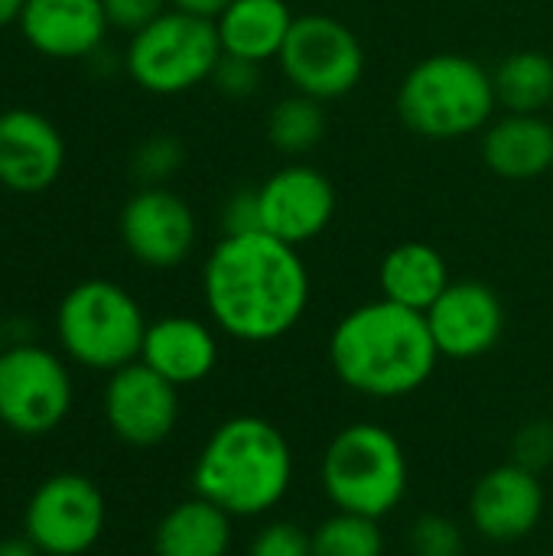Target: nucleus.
<instances>
[{
	"label": "nucleus",
	"instance_id": "dca6fc26",
	"mask_svg": "<svg viewBox=\"0 0 553 556\" xmlns=\"http://www.w3.org/2000/svg\"><path fill=\"white\" fill-rule=\"evenodd\" d=\"M65 166V140L59 127L29 108L0 114V186L20 195L49 189Z\"/></svg>",
	"mask_w": 553,
	"mask_h": 556
},
{
	"label": "nucleus",
	"instance_id": "c756f323",
	"mask_svg": "<svg viewBox=\"0 0 553 556\" xmlns=\"http://www.w3.org/2000/svg\"><path fill=\"white\" fill-rule=\"evenodd\" d=\"M212 85H215L225 98L244 101V98H251V94L261 88V65L222 52V59H218V65H215V72H212Z\"/></svg>",
	"mask_w": 553,
	"mask_h": 556
},
{
	"label": "nucleus",
	"instance_id": "0eeeda50",
	"mask_svg": "<svg viewBox=\"0 0 553 556\" xmlns=\"http://www.w3.org/2000/svg\"><path fill=\"white\" fill-rule=\"evenodd\" d=\"M222 59L215 20L166 10L137 29L124 52V68L150 94H183L212 81Z\"/></svg>",
	"mask_w": 553,
	"mask_h": 556
},
{
	"label": "nucleus",
	"instance_id": "c9c22d12",
	"mask_svg": "<svg viewBox=\"0 0 553 556\" xmlns=\"http://www.w3.org/2000/svg\"><path fill=\"white\" fill-rule=\"evenodd\" d=\"M7 349V323H3V316H0V352Z\"/></svg>",
	"mask_w": 553,
	"mask_h": 556
},
{
	"label": "nucleus",
	"instance_id": "412c9836",
	"mask_svg": "<svg viewBox=\"0 0 553 556\" xmlns=\"http://www.w3.org/2000/svg\"><path fill=\"white\" fill-rule=\"evenodd\" d=\"M450 283L453 277L447 257L424 241H404L391 248L378 267L381 296L414 313H427Z\"/></svg>",
	"mask_w": 553,
	"mask_h": 556
},
{
	"label": "nucleus",
	"instance_id": "7c9ffc66",
	"mask_svg": "<svg viewBox=\"0 0 553 556\" xmlns=\"http://www.w3.org/2000/svg\"><path fill=\"white\" fill-rule=\"evenodd\" d=\"M111 29H124V33H137L147 23H153L160 13H166L169 0H101Z\"/></svg>",
	"mask_w": 553,
	"mask_h": 556
},
{
	"label": "nucleus",
	"instance_id": "39448f33",
	"mask_svg": "<svg viewBox=\"0 0 553 556\" xmlns=\"http://www.w3.org/2000/svg\"><path fill=\"white\" fill-rule=\"evenodd\" d=\"M319 479L336 511L381 521L394 508H401L411 482V466L394 430L375 420H359L342 427L329 440Z\"/></svg>",
	"mask_w": 553,
	"mask_h": 556
},
{
	"label": "nucleus",
	"instance_id": "f704fd0d",
	"mask_svg": "<svg viewBox=\"0 0 553 556\" xmlns=\"http://www.w3.org/2000/svg\"><path fill=\"white\" fill-rule=\"evenodd\" d=\"M23 7H26V0H0V29L13 26L20 20Z\"/></svg>",
	"mask_w": 553,
	"mask_h": 556
},
{
	"label": "nucleus",
	"instance_id": "f03ea898",
	"mask_svg": "<svg viewBox=\"0 0 553 556\" xmlns=\"http://www.w3.org/2000/svg\"><path fill=\"white\" fill-rule=\"evenodd\" d=\"M440 352L427 316L391 300H372L349 309L329 336V365L336 378L372 401L417 394L437 371Z\"/></svg>",
	"mask_w": 553,
	"mask_h": 556
},
{
	"label": "nucleus",
	"instance_id": "f8f14e48",
	"mask_svg": "<svg viewBox=\"0 0 553 556\" xmlns=\"http://www.w3.org/2000/svg\"><path fill=\"white\" fill-rule=\"evenodd\" d=\"M104 420L127 446H160L179 424V388L137 358L111 371L104 388Z\"/></svg>",
	"mask_w": 553,
	"mask_h": 556
},
{
	"label": "nucleus",
	"instance_id": "393cba45",
	"mask_svg": "<svg viewBox=\"0 0 553 556\" xmlns=\"http://www.w3.org/2000/svg\"><path fill=\"white\" fill-rule=\"evenodd\" d=\"M313 556H385L381 521L336 511L310 531Z\"/></svg>",
	"mask_w": 553,
	"mask_h": 556
},
{
	"label": "nucleus",
	"instance_id": "f257e3e1",
	"mask_svg": "<svg viewBox=\"0 0 553 556\" xmlns=\"http://www.w3.org/2000/svg\"><path fill=\"white\" fill-rule=\"evenodd\" d=\"M209 319L228 339L267 345L293 332L310 306L300 248L267 235H222L202 267Z\"/></svg>",
	"mask_w": 553,
	"mask_h": 556
},
{
	"label": "nucleus",
	"instance_id": "9b49d317",
	"mask_svg": "<svg viewBox=\"0 0 553 556\" xmlns=\"http://www.w3.org/2000/svg\"><path fill=\"white\" fill-rule=\"evenodd\" d=\"M117 228L127 254L150 270L179 267L199 238L189 202L166 186H140L124 202Z\"/></svg>",
	"mask_w": 553,
	"mask_h": 556
},
{
	"label": "nucleus",
	"instance_id": "2f4dec72",
	"mask_svg": "<svg viewBox=\"0 0 553 556\" xmlns=\"http://www.w3.org/2000/svg\"><path fill=\"white\" fill-rule=\"evenodd\" d=\"M222 231L225 235H248L261 231V199L257 189H238L222 205Z\"/></svg>",
	"mask_w": 553,
	"mask_h": 556
},
{
	"label": "nucleus",
	"instance_id": "4468645a",
	"mask_svg": "<svg viewBox=\"0 0 553 556\" xmlns=\"http://www.w3.org/2000/svg\"><path fill=\"white\" fill-rule=\"evenodd\" d=\"M548 508V492L538 472L502 463L489 469L469 492V525L489 544L528 541Z\"/></svg>",
	"mask_w": 553,
	"mask_h": 556
},
{
	"label": "nucleus",
	"instance_id": "6ab92c4d",
	"mask_svg": "<svg viewBox=\"0 0 553 556\" xmlns=\"http://www.w3.org/2000/svg\"><path fill=\"white\" fill-rule=\"evenodd\" d=\"M486 166L508 182H528L553 166V124L541 114H508L492 117L482 130Z\"/></svg>",
	"mask_w": 553,
	"mask_h": 556
},
{
	"label": "nucleus",
	"instance_id": "a211bd4d",
	"mask_svg": "<svg viewBox=\"0 0 553 556\" xmlns=\"http://www.w3.org/2000/svg\"><path fill=\"white\" fill-rule=\"evenodd\" d=\"M140 362L176 388L202 384L218 365L215 329L192 316H163L147 326Z\"/></svg>",
	"mask_w": 553,
	"mask_h": 556
},
{
	"label": "nucleus",
	"instance_id": "473e14b6",
	"mask_svg": "<svg viewBox=\"0 0 553 556\" xmlns=\"http://www.w3.org/2000/svg\"><path fill=\"white\" fill-rule=\"evenodd\" d=\"M231 0H169L173 10H183V13H192V16H202V20H218V13Z\"/></svg>",
	"mask_w": 553,
	"mask_h": 556
},
{
	"label": "nucleus",
	"instance_id": "ddd939ff",
	"mask_svg": "<svg viewBox=\"0 0 553 556\" xmlns=\"http://www.w3.org/2000/svg\"><path fill=\"white\" fill-rule=\"evenodd\" d=\"M261 231L300 248L316 241L336 215V186L310 163H287L257 186Z\"/></svg>",
	"mask_w": 553,
	"mask_h": 556
},
{
	"label": "nucleus",
	"instance_id": "b1692460",
	"mask_svg": "<svg viewBox=\"0 0 553 556\" xmlns=\"http://www.w3.org/2000/svg\"><path fill=\"white\" fill-rule=\"evenodd\" d=\"M323 137H326V111L323 101L310 94L293 91L280 98L267 114V140L284 156H303L316 150Z\"/></svg>",
	"mask_w": 553,
	"mask_h": 556
},
{
	"label": "nucleus",
	"instance_id": "c85d7f7f",
	"mask_svg": "<svg viewBox=\"0 0 553 556\" xmlns=\"http://www.w3.org/2000/svg\"><path fill=\"white\" fill-rule=\"evenodd\" d=\"M512 463L531 469V472H544L553 466V424L551 420H528L515 430L512 437Z\"/></svg>",
	"mask_w": 553,
	"mask_h": 556
},
{
	"label": "nucleus",
	"instance_id": "9d476101",
	"mask_svg": "<svg viewBox=\"0 0 553 556\" xmlns=\"http://www.w3.org/2000/svg\"><path fill=\"white\" fill-rule=\"evenodd\" d=\"M104 525V495L81 472L39 482L23 511V538L42 556H85L101 541Z\"/></svg>",
	"mask_w": 553,
	"mask_h": 556
},
{
	"label": "nucleus",
	"instance_id": "2eb2a0df",
	"mask_svg": "<svg viewBox=\"0 0 553 556\" xmlns=\"http://www.w3.org/2000/svg\"><path fill=\"white\" fill-rule=\"evenodd\" d=\"M424 316L440 358L453 362L489 355L505 332V306L482 280H453Z\"/></svg>",
	"mask_w": 553,
	"mask_h": 556
},
{
	"label": "nucleus",
	"instance_id": "1a4fd4ad",
	"mask_svg": "<svg viewBox=\"0 0 553 556\" xmlns=\"http://www.w3.org/2000/svg\"><path fill=\"white\" fill-rule=\"evenodd\" d=\"M72 397V375L55 352L36 342H10L0 352V424L16 437L52 433Z\"/></svg>",
	"mask_w": 553,
	"mask_h": 556
},
{
	"label": "nucleus",
	"instance_id": "aec40b11",
	"mask_svg": "<svg viewBox=\"0 0 553 556\" xmlns=\"http://www.w3.org/2000/svg\"><path fill=\"white\" fill-rule=\"evenodd\" d=\"M293 10L287 0H231L218 20V42L225 55H238L248 62H277L290 26H293Z\"/></svg>",
	"mask_w": 553,
	"mask_h": 556
},
{
	"label": "nucleus",
	"instance_id": "7ed1b4c3",
	"mask_svg": "<svg viewBox=\"0 0 553 556\" xmlns=\"http://www.w3.org/2000/svg\"><path fill=\"white\" fill-rule=\"evenodd\" d=\"M293 485V446L280 427L264 417L238 414L218 424L192 466L199 498L231 518L271 515Z\"/></svg>",
	"mask_w": 553,
	"mask_h": 556
},
{
	"label": "nucleus",
	"instance_id": "4be33fe9",
	"mask_svg": "<svg viewBox=\"0 0 553 556\" xmlns=\"http://www.w3.org/2000/svg\"><path fill=\"white\" fill-rule=\"evenodd\" d=\"M231 521L235 518L218 505L192 495L160 518L153 531V556H228Z\"/></svg>",
	"mask_w": 553,
	"mask_h": 556
},
{
	"label": "nucleus",
	"instance_id": "5701e85b",
	"mask_svg": "<svg viewBox=\"0 0 553 556\" xmlns=\"http://www.w3.org/2000/svg\"><path fill=\"white\" fill-rule=\"evenodd\" d=\"M495 98L508 114H544L553 104L551 55L525 49L512 52L492 72Z\"/></svg>",
	"mask_w": 553,
	"mask_h": 556
},
{
	"label": "nucleus",
	"instance_id": "423d86ee",
	"mask_svg": "<svg viewBox=\"0 0 553 556\" xmlns=\"http://www.w3.org/2000/svg\"><path fill=\"white\" fill-rule=\"evenodd\" d=\"M140 303L114 280L75 283L55 309V336L62 352L91 371H117L140 358L147 336Z\"/></svg>",
	"mask_w": 553,
	"mask_h": 556
},
{
	"label": "nucleus",
	"instance_id": "20e7f679",
	"mask_svg": "<svg viewBox=\"0 0 553 556\" xmlns=\"http://www.w3.org/2000/svg\"><path fill=\"white\" fill-rule=\"evenodd\" d=\"M499 108L492 72L460 52L420 59L398 88V117L427 140H463L492 124Z\"/></svg>",
	"mask_w": 553,
	"mask_h": 556
},
{
	"label": "nucleus",
	"instance_id": "f3484780",
	"mask_svg": "<svg viewBox=\"0 0 553 556\" xmlns=\"http://www.w3.org/2000/svg\"><path fill=\"white\" fill-rule=\"evenodd\" d=\"M16 26L26 46L46 59H88L111 29L101 0H26Z\"/></svg>",
	"mask_w": 553,
	"mask_h": 556
},
{
	"label": "nucleus",
	"instance_id": "6e6552de",
	"mask_svg": "<svg viewBox=\"0 0 553 556\" xmlns=\"http://www.w3.org/2000/svg\"><path fill=\"white\" fill-rule=\"evenodd\" d=\"M293 91L316 101H336L359 88L365 75V49L359 36L329 13H303L277 55Z\"/></svg>",
	"mask_w": 553,
	"mask_h": 556
},
{
	"label": "nucleus",
	"instance_id": "cd10ccee",
	"mask_svg": "<svg viewBox=\"0 0 553 556\" xmlns=\"http://www.w3.org/2000/svg\"><path fill=\"white\" fill-rule=\"evenodd\" d=\"M248 556H313L310 531L293 521H267L248 544Z\"/></svg>",
	"mask_w": 553,
	"mask_h": 556
},
{
	"label": "nucleus",
	"instance_id": "a878e982",
	"mask_svg": "<svg viewBox=\"0 0 553 556\" xmlns=\"http://www.w3.org/2000/svg\"><path fill=\"white\" fill-rule=\"evenodd\" d=\"M183 163H186V147L173 134L147 137L130 156V169L140 186H166L183 169Z\"/></svg>",
	"mask_w": 553,
	"mask_h": 556
},
{
	"label": "nucleus",
	"instance_id": "bb28decb",
	"mask_svg": "<svg viewBox=\"0 0 553 556\" xmlns=\"http://www.w3.org/2000/svg\"><path fill=\"white\" fill-rule=\"evenodd\" d=\"M411 556H466V531L447 515H420L407 531Z\"/></svg>",
	"mask_w": 553,
	"mask_h": 556
},
{
	"label": "nucleus",
	"instance_id": "72a5a7b5",
	"mask_svg": "<svg viewBox=\"0 0 553 556\" xmlns=\"http://www.w3.org/2000/svg\"><path fill=\"white\" fill-rule=\"evenodd\" d=\"M0 556H42L26 538H7L0 541Z\"/></svg>",
	"mask_w": 553,
	"mask_h": 556
}]
</instances>
